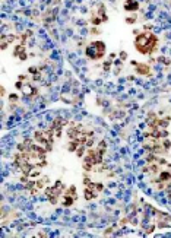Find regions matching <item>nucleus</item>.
<instances>
[{
  "label": "nucleus",
  "instance_id": "obj_1",
  "mask_svg": "<svg viewBox=\"0 0 171 238\" xmlns=\"http://www.w3.org/2000/svg\"><path fill=\"white\" fill-rule=\"evenodd\" d=\"M157 46V37L151 32H145V34H141L134 38V47L139 53L142 54H149L154 51Z\"/></svg>",
  "mask_w": 171,
  "mask_h": 238
},
{
  "label": "nucleus",
  "instance_id": "obj_2",
  "mask_svg": "<svg viewBox=\"0 0 171 238\" xmlns=\"http://www.w3.org/2000/svg\"><path fill=\"white\" fill-rule=\"evenodd\" d=\"M34 136H35V140L40 145H43L47 150L51 149V145H53V140H54V130H53V127L48 129V130H38V132H35Z\"/></svg>",
  "mask_w": 171,
  "mask_h": 238
},
{
  "label": "nucleus",
  "instance_id": "obj_3",
  "mask_svg": "<svg viewBox=\"0 0 171 238\" xmlns=\"http://www.w3.org/2000/svg\"><path fill=\"white\" fill-rule=\"evenodd\" d=\"M105 54V44L102 41H94L86 47V56L92 60H98Z\"/></svg>",
  "mask_w": 171,
  "mask_h": 238
},
{
  "label": "nucleus",
  "instance_id": "obj_4",
  "mask_svg": "<svg viewBox=\"0 0 171 238\" xmlns=\"http://www.w3.org/2000/svg\"><path fill=\"white\" fill-rule=\"evenodd\" d=\"M63 190H64V187H63L61 181H57L53 187H47V188H46V194L48 196V200H50L51 203H56L57 199L60 197V194L63 193Z\"/></svg>",
  "mask_w": 171,
  "mask_h": 238
},
{
  "label": "nucleus",
  "instance_id": "obj_5",
  "mask_svg": "<svg viewBox=\"0 0 171 238\" xmlns=\"http://www.w3.org/2000/svg\"><path fill=\"white\" fill-rule=\"evenodd\" d=\"M76 199H78V196H76V188H75V186H70L69 190H67V191L64 193V196H63L61 205H63L64 208H69V206L73 205V202H75Z\"/></svg>",
  "mask_w": 171,
  "mask_h": 238
},
{
  "label": "nucleus",
  "instance_id": "obj_6",
  "mask_svg": "<svg viewBox=\"0 0 171 238\" xmlns=\"http://www.w3.org/2000/svg\"><path fill=\"white\" fill-rule=\"evenodd\" d=\"M158 226H161V228L171 226V215H168V213H158Z\"/></svg>",
  "mask_w": 171,
  "mask_h": 238
},
{
  "label": "nucleus",
  "instance_id": "obj_7",
  "mask_svg": "<svg viewBox=\"0 0 171 238\" xmlns=\"http://www.w3.org/2000/svg\"><path fill=\"white\" fill-rule=\"evenodd\" d=\"M124 8H126L127 10H136V9L139 8V5L136 3L134 0H127V2H126V5H124Z\"/></svg>",
  "mask_w": 171,
  "mask_h": 238
},
{
  "label": "nucleus",
  "instance_id": "obj_8",
  "mask_svg": "<svg viewBox=\"0 0 171 238\" xmlns=\"http://www.w3.org/2000/svg\"><path fill=\"white\" fill-rule=\"evenodd\" d=\"M148 70H149V67L146 64H139L138 66V73H141V75H148L149 73Z\"/></svg>",
  "mask_w": 171,
  "mask_h": 238
}]
</instances>
